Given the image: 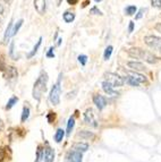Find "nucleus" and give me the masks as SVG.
I'll return each instance as SVG.
<instances>
[{
    "instance_id": "cd10ccee",
    "label": "nucleus",
    "mask_w": 161,
    "mask_h": 162,
    "mask_svg": "<svg viewBox=\"0 0 161 162\" xmlns=\"http://www.w3.org/2000/svg\"><path fill=\"white\" fill-rule=\"evenodd\" d=\"M23 22H24V20H18V22H17L16 24H15V26L13 27V35H15V34H16L17 32L20 31V26L23 25Z\"/></svg>"
},
{
    "instance_id": "1a4fd4ad",
    "label": "nucleus",
    "mask_w": 161,
    "mask_h": 162,
    "mask_svg": "<svg viewBox=\"0 0 161 162\" xmlns=\"http://www.w3.org/2000/svg\"><path fill=\"white\" fill-rule=\"evenodd\" d=\"M127 66H128L131 69L135 70V73H137V71H143L146 69V67H145L142 63H140V61H128V63H127Z\"/></svg>"
},
{
    "instance_id": "a211bd4d",
    "label": "nucleus",
    "mask_w": 161,
    "mask_h": 162,
    "mask_svg": "<svg viewBox=\"0 0 161 162\" xmlns=\"http://www.w3.org/2000/svg\"><path fill=\"white\" fill-rule=\"evenodd\" d=\"M64 136H65V131L63 128H58L56 134H55V141L57 143H60L63 141V139H64Z\"/></svg>"
},
{
    "instance_id": "7ed1b4c3",
    "label": "nucleus",
    "mask_w": 161,
    "mask_h": 162,
    "mask_svg": "<svg viewBox=\"0 0 161 162\" xmlns=\"http://www.w3.org/2000/svg\"><path fill=\"white\" fill-rule=\"evenodd\" d=\"M106 77V82H108L109 84H111L113 87H119L124 85V78L120 77L118 74H115V73H106L105 74Z\"/></svg>"
},
{
    "instance_id": "6e6552de",
    "label": "nucleus",
    "mask_w": 161,
    "mask_h": 162,
    "mask_svg": "<svg viewBox=\"0 0 161 162\" xmlns=\"http://www.w3.org/2000/svg\"><path fill=\"white\" fill-rule=\"evenodd\" d=\"M102 90H103V91H105L108 95H110V96H117V95H119L118 92L113 90V85H111V84H109L108 82H106V81L102 83Z\"/></svg>"
},
{
    "instance_id": "6ab92c4d",
    "label": "nucleus",
    "mask_w": 161,
    "mask_h": 162,
    "mask_svg": "<svg viewBox=\"0 0 161 162\" xmlns=\"http://www.w3.org/2000/svg\"><path fill=\"white\" fill-rule=\"evenodd\" d=\"M78 136H80L82 139H93L95 137V135L88 131H82L80 133H78Z\"/></svg>"
},
{
    "instance_id": "72a5a7b5",
    "label": "nucleus",
    "mask_w": 161,
    "mask_h": 162,
    "mask_svg": "<svg viewBox=\"0 0 161 162\" xmlns=\"http://www.w3.org/2000/svg\"><path fill=\"white\" fill-rule=\"evenodd\" d=\"M5 159V150L4 149H0V162H4Z\"/></svg>"
},
{
    "instance_id": "4be33fe9",
    "label": "nucleus",
    "mask_w": 161,
    "mask_h": 162,
    "mask_svg": "<svg viewBox=\"0 0 161 162\" xmlns=\"http://www.w3.org/2000/svg\"><path fill=\"white\" fill-rule=\"evenodd\" d=\"M74 126H75V120H74V118H72V117H70V118L68 119V123H67V131H66L67 136H69V135H70V133H72Z\"/></svg>"
},
{
    "instance_id": "f3484780",
    "label": "nucleus",
    "mask_w": 161,
    "mask_h": 162,
    "mask_svg": "<svg viewBox=\"0 0 161 162\" xmlns=\"http://www.w3.org/2000/svg\"><path fill=\"white\" fill-rule=\"evenodd\" d=\"M128 76H131V77H133L135 81H137L138 83H146L148 82V79H146V77H145L144 75H142V74H138V73H129Z\"/></svg>"
},
{
    "instance_id": "7c9ffc66",
    "label": "nucleus",
    "mask_w": 161,
    "mask_h": 162,
    "mask_svg": "<svg viewBox=\"0 0 161 162\" xmlns=\"http://www.w3.org/2000/svg\"><path fill=\"white\" fill-rule=\"evenodd\" d=\"M151 5H152L153 7L160 8L161 7V0H152V1H151Z\"/></svg>"
},
{
    "instance_id": "2f4dec72",
    "label": "nucleus",
    "mask_w": 161,
    "mask_h": 162,
    "mask_svg": "<svg viewBox=\"0 0 161 162\" xmlns=\"http://www.w3.org/2000/svg\"><path fill=\"white\" fill-rule=\"evenodd\" d=\"M90 13H91V14H95V15H102V13H101L97 7H93L92 9L90 10Z\"/></svg>"
},
{
    "instance_id": "ddd939ff",
    "label": "nucleus",
    "mask_w": 161,
    "mask_h": 162,
    "mask_svg": "<svg viewBox=\"0 0 161 162\" xmlns=\"http://www.w3.org/2000/svg\"><path fill=\"white\" fill-rule=\"evenodd\" d=\"M55 160V151L50 146L45 149V162H53Z\"/></svg>"
},
{
    "instance_id": "393cba45",
    "label": "nucleus",
    "mask_w": 161,
    "mask_h": 162,
    "mask_svg": "<svg viewBox=\"0 0 161 162\" xmlns=\"http://www.w3.org/2000/svg\"><path fill=\"white\" fill-rule=\"evenodd\" d=\"M113 45H108V47L106 48L105 53H103V58H105V60H109V59H110V57H111V53H113Z\"/></svg>"
},
{
    "instance_id": "c9c22d12",
    "label": "nucleus",
    "mask_w": 161,
    "mask_h": 162,
    "mask_svg": "<svg viewBox=\"0 0 161 162\" xmlns=\"http://www.w3.org/2000/svg\"><path fill=\"white\" fill-rule=\"evenodd\" d=\"M134 30V22H129V26H128V32L132 33Z\"/></svg>"
},
{
    "instance_id": "0eeeda50",
    "label": "nucleus",
    "mask_w": 161,
    "mask_h": 162,
    "mask_svg": "<svg viewBox=\"0 0 161 162\" xmlns=\"http://www.w3.org/2000/svg\"><path fill=\"white\" fill-rule=\"evenodd\" d=\"M66 159L68 160L69 162H82V159H83V155L80 152H76V151H69L67 155H66Z\"/></svg>"
},
{
    "instance_id": "58836bf2",
    "label": "nucleus",
    "mask_w": 161,
    "mask_h": 162,
    "mask_svg": "<svg viewBox=\"0 0 161 162\" xmlns=\"http://www.w3.org/2000/svg\"><path fill=\"white\" fill-rule=\"evenodd\" d=\"M4 13V6L0 4V14H2Z\"/></svg>"
},
{
    "instance_id": "20e7f679",
    "label": "nucleus",
    "mask_w": 161,
    "mask_h": 162,
    "mask_svg": "<svg viewBox=\"0 0 161 162\" xmlns=\"http://www.w3.org/2000/svg\"><path fill=\"white\" fill-rule=\"evenodd\" d=\"M144 41L150 48L158 49L159 51H161V38L154 35H148L144 38Z\"/></svg>"
},
{
    "instance_id": "473e14b6",
    "label": "nucleus",
    "mask_w": 161,
    "mask_h": 162,
    "mask_svg": "<svg viewBox=\"0 0 161 162\" xmlns=\"http://www.w3.org/2000/svg\"><path fill=\"white\" fill-rule=\"evenodd\" d=\"M47 57H48V58H53V57H55V53H53V48L52 47L49 49L48 53H47Z\"/></svg>"
},
{
    "instance_id": "5701e85b",
    "label": "nucleus",
    "mask_w": 161,
    "mask_h": 162,
    "mask_svg": "<svg viewBox=\"0 0 161 162\" xmlns=\"http://www.w3.org/2000/svg\"><path fill=\"white\" fill-rule=\"evenodd\" d=\"M41 41H42V38H40V39H39V41H38V42H36V44H35V47L33 48V50L31 52H30V53H28L27 55V58L28 59H30V58H32L33 56L35 55L36 52H38V49H39V48H40V45H41Z\"/></svg>"
},
{
    "instance_id": "39448f33",
    "label": "nucleus",
    "mask_w": 161,
    "mask_h": 162,
    "mask_svg": "<svg viewBox=\"0 0 161 162\" xmlns=\"http://www.w3.org/2000/svg\"><path fill=\"white\" fill-rule=\"evenodd\" d=\"M84 120H85V123L89 124V125H91L92 127H98L97 117H95V113H94L93 109H91V108L85 111V113H84Z\"/></svg>"
},
{
    "instance_id": "f03ea898",
    "label": "nucleus",
    "mask_w": 161,
    "mask_h": 162,
    "mask_svg": "<svg viewBox=\"0 0 161 162\" xmlns=\"http://www.w3.org/2000/svg\"><path fill=\"white\" fill-rule=\"evenodd\" d=\"M60 93L61 87H60V78H59L58 82L52 86L51 91H50V94H49V100H50V102L52 103L53 106H57L60 102Z\"/></svg>"
},
{
    "instance_id": "2eb2a0df",
    "label": "nucleus",
    "mask_w": 161,
    "mask_h": 162,
    "mask_svg": "<svg viewBox=\"0 0 161 162\" xmlns=\"http://www.w3.org/2000/svg\"><path fill=\"white\" fill-rule=\"evenodd\" d=\"M34 7L40 15H43L45 12V0H36L34 1Z\"/></svg>"
},
{
    "instance_id": "f8f14e48",
    "label": "nucleus",
    "mask_w": 161,
    "mask_h": 162,
    "mask_svg": "<svg viewBox=\"0 0 161 162\" xmlns=\"http://www.w3.org/2000/svg\"><path fill=\"white\" fill-rule=\"evenodd\" d=\"M143 60H145L146 63H156L159 61V58H158L156 55H153L151 52H148V51H144V56H143Z\"/></svg>"
},
{
    "instance_id": "bb28decb",
    "label": "nucleus",
    "mask_w": 161,
    "mask_h": 162,
    "mask_svg": "<svg viewBox=\"0 0 161 162\" xmlns=\"http://www.w3.org/2000/svg\"><path fill=\"white\" fill-rule=\"evenodd\" d=\"M136 7L135 6H127V7L125 8V13H126V15H128V16H132L134 15L135 13H136Z\"/></svg>"
},
{
    "instance_id": "b1692460",
    "label": "nucleus",
    "mask_w": 161,
    "mask_h": 162,
    "mask_svg": "<svg viewBox=\"0 0 161 162\" xmlns=\"http://www.w3.org/2000/svg\"><path fill=\"white\" fill-rule=\"evenodd\" d=\"M17 101H18V98L17 96H12L10 99L8 100V102H7V106H6V109L7 110H9V109H12L15 104L17 103Z\"/></svg>"
},
{
    "instance_id": "4c0bfd02",
    "label": "nucleus",
    "mask_w": 161,
    "mask_h": 162,
    "mask_svg": "<svg viewBox=\"0 0 161 162\" xmlns=\"http://www.w3.org/2000/svg\"><path fill=\"white\" fill-rule=\"evenodd\" d=\"M2 127H4V123H2V120H1V118H0V131L2 129Z\"/></svg>"
},
{
    "instance_id": "9d476101",
    "label": "nucleus",
    "mask_w": 161,
    "mask_h": 162,
    "mask_svg": "<svg viewBox=\"0 0 161 162\" xmlns=\"http://www.w3.org/2000/svg\"><path fill=\"white\" fill-rule=\"evenodd\" d=\"M128 55L136 59H142L144 56V50H142L140 48H132L128 50Z\"/></svg>"
},
{
    "instance_id": "c85d7f7f",
    "label": "nucleus",
    "mask_w": 161,
    "mask_h": 162,
    "mask_svg": "<svg viewBox=\"0 0 161 162\" xmlns=\"http://www.w3.org/2000/svg\"><path fill=\"white\" fill-rule=\"evenodd\" d=\"M126 82H127L129 85H132V86H138V85H140V83H138L137 81H135L133 77H131V76H128V77L126 78Z\"/></svg>"
},
{
    "instance_id": "c756f323",
    "label": "nucleus",
    "mask_w": 161,
    "mask_h": 162,
    "mask_svg": "<svg viewBox=\"0 0 161 162\" xmlns=\"http://www.w3.org/2000/svg\"><path fill=\"white\" fill-rule=\"evenodd\" d=\"M78 61L80 63V65L82 66H85L86 65V63H88V56H85V55H80V56H78Z\"/></svg>"
},
{
    "instance_id": "aec40b11",
    "label": "nucleus",
    "mask_w": 161,
    "mask_h": 162,
    "mask_svg": "<svg viewBox=\"0 0 161 162\" xmlns=\"http://www.w3.org/2000/svg\"><path fill=\"white\" fill-rule=\"evenodd\" d=\"M64 20L66 23H72L73 20H75V14L74 13H70V12H66L64 14Z\"/></svg>"
},
{
    "instance_id": "412c9836",
    "label": "nucleus",
    "mask_w": 161,
    "mask_h": 162,
    "mask_svg": "<svg viewBox=\"0 0 161 162\" xmlns=\"http://www.w3.org/2000/svg\"><path fill=\"white\" fill-rule=\"evenodd\" d=\"M42 158L45 159V150L42 149L41 145L38 146V151H36V161L35 162H40L42 160Z\"/></svg>"
},
{
    "instance_id": "f704fd0d",
    "label": "nucleus",
    "mask_w": 161,
    "mask_h": 162,
    "mask_svg": "<svg viewBox=\"0 0 161 162\" xmlns=\"http://www.w3.org/2000/svg\"><path fill=\"white\" fill-rule=\"evenodd\" d=\"M143 12H144V10H143V9H141L140 12L137 13V15L135 16V20H140V18H142V16H143Z\"/></svg>"
},
{
    "instance_id": "4468645a",
    "label": "nucleus",
    "mask_w": 161,
    "mask_h": 162,
    "mask_svg": "<svg viewBox=\"0 0 161 162\" xmlns=\"http://www.w3.org/2000/svg\"><path fill=\"white\" fill-rule=\"evenodd\" d=\"M18 73H17V69L13 66H9V67L6 68V73H5V77L8 79H13V78H16Z\"/></svg>"
},
{
    "instance_id": "a878e982",
    "label": "nucleus",
    "mask_w": 161,
    "mask_h": 162,
    "mask_svg": "<svg viewBox=\"0 0 161 162\" xmlns=\"http://www.w3.org/2000/svg\"><path fill=\"white\" fill-rule=\"evenodd\" d=\"M28 117H30V109H28L27 107H24L23 108V112H22V121L24 123V121H26L28 119Z\"/></svg>"
},
{
    "instance_id": "9b49d317",
    "label": "nucleus",
    "mask_w": 161,
    "mask_h": 162,
    "mask_svg": "<svg viewBox=\"0 0 161 162\" xmlns=\"http://www.w3.org/2000/svg\"><path fill=\"white\" fill-rule=\"evenodd\" d=\"M70 150L80 152V153H83V152H86V151L89 150V144H88V143H80V142L75 143Z\"/></svg>"
},
{
    "instance_id": "f257e3e1",
    "label": "nucleus",
    "mask_w": 161,
    "mask_h": 162,
    "mask_svg": "<svg viewBox=\"0 0 161 162\" xmlns=\"http://www.w3.org/2000/svg\"><path fill=\"white\" fill-rule=\"evenodd\" d=\"M48 74L45 71H42L40 74V76L38 77L36 82L34 83V86H33V91H32V95L33 98L36 100V101H40L42 94L45 92L47 90V83H48Z\"/></svg>"
},
{
    "instance_id": "423d86ee",
    "label": "nucleus",
    "mask_w": 161,
    "mask_h": 162,
    "mask_svg": "<svg viewBox=\"0 0 161 162\" xmlns=\"http://www.w3.org/2000/svg\"><path fill=\"white\" fill-rule=\"evenodd\" d=\"M93 102H94V104L97 106V108L99 110H102L107 106V100H106V98L103 95H100V94H95L93 96Z\"/></svg>"
},
{
    "instance_id": "e433bc0d",
    "label": "nucleus",
    "mask_w": 161,
    "mask_h": 162,
    "mask_svg": "<svg viewBox=\"0 0 161 162\" xmlns=\"http://www.w3.org/2000/svg\"><path fill=\"white\" fill-rule=\"evenodd\" d=\"M67 2H68V4H70V5H74V4H77V0H73V1H72V0H68V1H67Z\"/></svg>"
},
{
    "instance_id": "dca6fc26",
    "label": "nucleus",
    "mask_w": 161,
    "mask_h": 162,
    "mask_svg": "<svg viewBox=\"0 0 161 162\" xmlns=\"http://www.w3.org/2000/svg\"><path fill=\"white\" fill-rule=\"evenodd\" d=\"M13 25H14V23H13V20H10V23L8 24V26L6 28V32H5V35H4L5 43H7L9 41V39H10V36H13Z\"/></svg>"
}]
</instances>
